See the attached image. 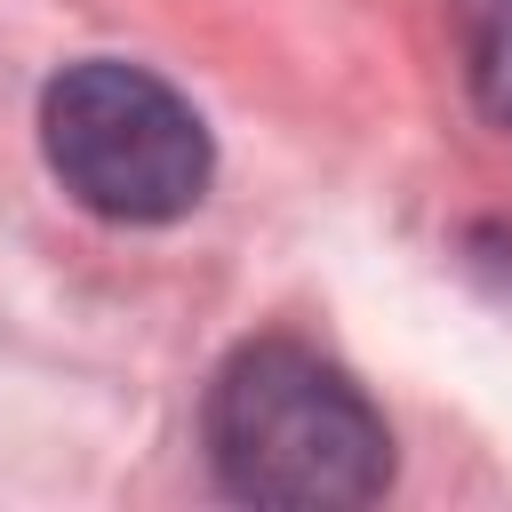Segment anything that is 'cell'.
Segmentation results:
<instances>
[{"label": "cell", "mask_w": 512, "mask_h": 512, "mask_svg": "<svg viewBox=\"0 0 512 512\" xmlns=\"http://www.w3.org/2000/svg\"><path fill=\"white\" fill-rule=\"evenodd\" d=\"M448 24H456L472 104L496 128H512V0H448Z\"/></svg>", "instance_id": "3"}, {"label": "cell", "mask_w": 512, "mask_h": 512, "mask_svg": "<svg viewBox=\"0 0 512 512\" xmlns=\"http://www.w3.org/2000/svg\"><path fill=\"white\" fill-rule=\"evenodd\" d=\"M40 144L56 184L112 224H168L208 192V128L200 112L144 64L88 56L64 64L40 96Z\"/></svg>", "instance_id": "2"}, {"label": "cell", "mask_w": 512, "mask_h": 512, "mask_svg": "<svg viewBox=\"0 0 512 512\" xmlns=\"http://www.w3.org/2000/svg\"><path fill=\"white\" fill-rule=\"evenodd\" d=\"M208 464L240 504L344 512L384 496L392 432L368 392L312 344H240L208 384Z\"/></svg>", "instance_id": "1"}]
</instances>
